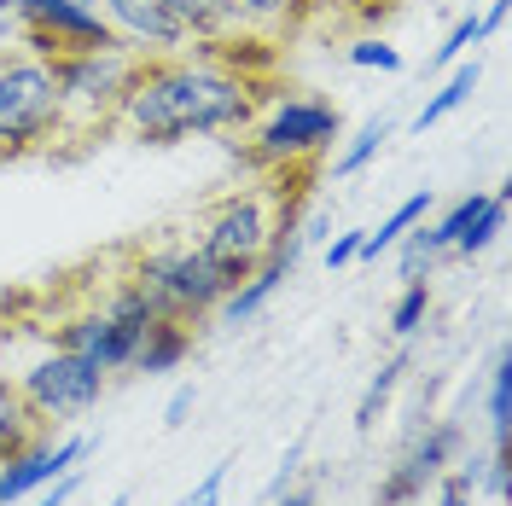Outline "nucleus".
I'll list each match as a JSON object with an SVG mask.
<instances>
[{
	"mask_svg": "<svg viewBox=\"0 0 512 506\" xmlns=\"http://www.w3.org/2000/svg\"><path fill=\"white\" fill-rule=\"evenodd\" d=\"M268 239H274V210H268V198L262 192H227L222 204L204 216L198 227V251L210 256V262H222L233 280H245L256 262L268 256Z\"/></svg>",
	"mask_w": 512,
	"mask_h": 506,
	"instance_id": "8",
	"label": "nucleus"
},
{
	"mask_svg": "<svg viewBox=\"0 0 512 506\" xmlns=\"http://www.w3.org/2000/svg\"><path fill=\"white\" fill-rule=\"evenodd\" d=\"M35 437H47V425L30 413V402L18 396V384L0 379V460H12V454L30 448Z\"/></svg>",
	"mask_w": 512,
	"mask_h": 506,
	"instance_id": "18",
	"label": "nucleus"
},
{
	"mask_svg": "<svg viewBox=\"0 0 512 506\" xmlns=\"http://www.w3.org/2000/svg\"><path fill=\"white\" fill-rule=\"evenodd\" d=\"M256 117V82L227 70L216 53L187 47L169 59H140L123 94L117 128L146 146H181L204 134H233Z\"/></svg>",
	"mask_w": 512,
	"mask_h": 506,
	"instance_id": "1",
	"label": "nucleus"
},
{
	"mask_svg": "<svg viewBox=\"0 0 512 506\" xmlns=\"http://www.w3.org/2000/svg\"><path fill=\"white\" fill-rule=\"evenodd\" d=\"M64 140L53 59L0 53V158H35Z\"/></svg>",
	"mask_w": 512,
	"mask_h": 506,
	"instance_id": "4",
	"label": "nucleus"
},
{
	"mask_svg": "<svg viewBox=\"0 0 512 506\" xmlns=\"http://www.w3.org/2000/svg\"><path fill=\"white\" fill-rule=\"evenodd\" d=\"M478 82H483V64H478V53H472V59H460V64H454V70L443 76V88H437V94H431L425 105H419L414 128L425 134V128H437L443 117H454V111H460L466 99L478 94Z\"/></svg>",
	"mask_w": 512,
	"mask_h": 506,
	"instance_id": "17",
	"label": "nucleus"
},
{
	"mask_svg": "<svg viewBox=\"0 0 512 506\" xmlns=\"http://www.w3.org/2000/svg\"><path fill=\"white\" fill-rule=\"evenodd\" d=\"M338 134H344V117L332 99L280 94L262 117L245 123V158L262 163V169H297V163L320 158Z\"/></svg>",
	"mask_w": 512,
	"mask_h": 506,
	"instance_id": "6",
	"label": "nucleus"
},
{
	"mask_svg": "<svg viewBox=\"0 0 512 506\" xmlns=\"http://www.w3.org/2000/svg\"><path fill=\"white\" fill-rule=\"evenodd\" d=\"M233 6V18H239V30H251V35H286L297 18H303V6L309 0H227Z\"/></svg>",
	"mask_w": 512,
	"mask_h": 506,
	"instance_id": "20",
	"label": "nucleus"
},
{
	"mask_svg": "<svg viewBox=\"0 0 512 506\" xmlns=\"http://www.w3.org/2000/svg\"><path fill=\"white\" fill-rule=\"evenodd\" d=\"M361 233H367V227L332 233V245H326V268H355V262H361Z\"/></svg>",
	"mask_w": 512,
	"mask_h": 506,
	"instance_id": "27",
	"label": "nucleus"
},
{
	"mask_svg": "<svg viewBox=\"0 0 512 506\" xmlns=\"http://www.w3.org/2000/svg\"><path fill=\"white\" fill-rule=\"evenodd\" d=\"M460 443H466L460 419H419L414 431H408L402 460L384 472L379 501H373V506H414V501H425V489H431L454 460H460Z\"/></svg>",
	"mask_w": 512,
	"mask_h": 506,
	"instance_id": "9",
	"label": "nucleus"
},
{
	"mask_svg": "<svg viewBox=\"0 0 512 506\" xmlns=\"http://www.w3.org/2000/svg\"><path fill=\"white\" fill-rule=\"evenodd\" d=\"M478 495H489V501H507L512 495V454H495V448H489L483 477H478Z\"/></svg>",
	"mask_w": 512,
	"mask_h": 506,
	"instance_id": "25",
	"label": "nucleus"
},
{
	"mask_svg": "<svg viewBox=\"0 0 512 506\" xmlns=\"http://www.w3.org/2000/svg\"><path fill=\"white\" fill-rule=\"evenodd\" d=\"M140 70V53H128L123 41L105 47H76L53 59V88H59V117L64 140H88L94 128H111L123 111V94Z\"/></svg>",
	"mask_w": 512,
	"mask_h": 506,
	"instance_id": "2",
	"label": "nucleus"
},
{
	"mask_svg": "<svg viewBox=\"0 0 512 506\" xmlns=\"http://www.w3.org/2000/svg\"><path fill=\"white\" fill-rule=\"evenodd\" d=\"M390 134H396V123H390V117H367V123H361V128L350 134V146L338 152V163H332V175H338V181H350V175H361V169H367V163H373V158L384 152V140H390Z\"/></svg>",
	"mask_w": 512,
	"mask_h": 506,
	"instance_id": "21",
	"label": "nucleus"
},
{
	"mask_svg": "<svg viewBox=\"0 0 512 506\" xmlns=\"http://www.w3.org/2000/svg\"><path fill=\"white\" fill-rule=\"evenodd\" d=\"M88 448L94 443L82 431H70V437H35L30 448H18L12 460H0V506L30 501L35 489H47L53 477H64L70 466H82Z\"/></svg>",
	"mask_w": 512,
	"mask_h": 506,
	"instance_id": "10",
	"label": "nucleus"
},
{
	"mask_svg": "<svg viewBox=\"0 0 512 506\" xmlns=\"http://www.w3.org/2000/svg\"><path fill=\"white\" fill-rule=\"evenodd\" d=\"M402 373H408V349H396L390 361H379V373L367 379V390H361V402H355V431L367 437L373 425H379V413L390 408V396H396V384H402Z\"/></svg>",
	"mask_w": 512,
	"mask_h": 506,
	"instance_id": "19",
	"label": "nucleus"
},
{
	"mask_svg": "<svg viewBox=\"0 0 512 506\" xmlns=\"http://www.w3.org/2000/svg\"><path fill=\"white\" fill-rule=\"evenodd\" d=\"M431 315V280H408L396 291V303H390V320H384V332L396 338V344H408L419 326Z\"/></svg>",
	"mask_w": 512,
	"mask_h": 506,
	"instance_id": "22",
	"label": "nucleus"
},
{
	"mask_svg": "<svg viewBox=\"0 0 512 506\" xmlns=\"http://www.w3.org/2000/svg\"><path fill=\"white\" fill-rule=\"evenodd\" d=\"M478 24H483V35H495L501 24H507V0H489V6L478 12Z\"/></svg>",
	"mask_w": 512,
	"mask_h": 506,
	"instance_id": "33",
	"label": "nucleus"
},
{
	"mask_svg": "<svg viewBox=\"0 0 512 506\" xmlns=\"http://www.w3.org/2000/svg\"><path fill=\"white\" fill-rule=\"evenodd\" d=\"M163 12L181 24L192 47H222V41L239 35V18H233L227 0H163Z\"/></svg>",
	"mask_w": 512,
	"mask_h": 506,
	"instance_id": "15",
	"label": "nucleus"
},
{
	"mask_svg": "<svg viewBox=\"0 0 512 506\" xmlns=\"http://www.w3.org/2000/svg\"><path fill=\"white\" fill-rule=\"evenodd\" d=\"M303 448H309V437H297V443H291L286 454H280V472L268 477V489H262V501H274V495H280L286 483H297V477H303Z\"/></svg>",
	"mask_w": 512,
	"mask_h": 506,
	"instance_id": "26",
	"label": "nucleus"
},
{
	"mask_svg": "<svg viewBox=\"0 0 512 506\" xmlns=\"http://www.w3.org/2000/svg\"><path fill=\"white\" fill-rule=\"evenodd\" d=\"M483 419H489V448L512 454V349H489V373H483Z\"/></svg>",
	"mask_w": 512,
	"mask_h": 506,
	"instance_id": "14",
	"label": "nucleus"
},
{
	"mask_svg": "<svg viewBox=\"0 0 512 506\" xmlns=\"http://www.w3.org/2000/svg\"><path fill=\"white\" fill-rule=\"evenodd\" d=\"M152 320H158V309L146 303V291L134 280H117L99 303L53 320V344L70 349V355H88L99 373H128L134 344H140V332H146Z\"/></svg>",
	"mask_w": 512,
	"mask_h": 506,
	"instance_id": "5",
	"label": "nucleus"
},
{
	"mask_svg": "<svg viewBox=\"0 0 512 506\" xmlns=\"http://www.w3.org/2000/svg\"><path fill=\"white\" fill-rule=\"evenodd\" d=\"M94 12L111 24V35L123 41L128 53L140 59H169V53H187L192 41L181 35V24L163 12V0H94Z\"/></svg>",
	"mask_w": 512,
	"mask_h": 506,
	"instance_id": "11",
	"label": "nucleus"
},
{
	"mask_svg": "<svg viewBox=\"0 0 512 506\" xmlns=\"http://www.w3.org/2000/svg\"><path fill=\"white\" fill-rule=\"evenodd\" d=\"M227 466H233V460H222V466H210V472H204V483H198V489H192L187 501L181 506H222V489H227Z\"/></svg>",
	"mask_w": 512,
	"mask_h": 506,
	"instance_id": "30",
	"label": "nucleus"
},
{
	"mask_svg": "<svg viewBox=\"0 0 512 506\" xmlns=\"http://www.w3.org/2000/svg\"><path fill=\"white\" fill-rule=\"evenodd\" d=\"M431 210H437V192H431V187L408 192V198H402V204H396L379 227H367V233H361V262H379L384 251H396V239H402L408 227H419Z\"/></svg>",
	"mask_w": 512,
	"mask_h": 506,
	"instance_id": "16",
	"label": "nucleus"
},
{
	"mask_svg": "<svg viewBox=\"0 0 512 506\" xmlns=\"http://www.w3.org/2000/svg\"><path fill=\"white\" fill-rule=\"evenodd\" d=\"M297 256H303L297 245H268V256H262L251 274H245V280L216 303V320H222V326H251V320L274 303V291L297 274Z\"/></svg>",
	"mask_w": 512,
	"mask_h": 506,
	"instance_id": "12",
	"label": "nucleus"
},
{
	"mask_svg": "<svg viewBox=\"0 0 512 506\" xmlns=\"http://www.w3.org/2000/svg\"><path fill=\"white\" fill-rule=\"evenodd\" d=\"M76 489H82V472L70 466V472H64V477H53L47 489H35V495H30V506H70V495H76Z\"/></svg>",
	"mask_w": 512,
	"mask_h": 506,
	"instance_id": "28",
	"label": "nucleus"
},
{
	"mask_svg": "<svg viewBox=\"0 0 512 506\" xmlns=\"http://www.w3.org/2000/svg\"><path fill=\"white\" fill-rule=\"evenodd\" d=\"M187 355H192V326L158 315L146 332H140L128 373H146V379H158V373H181V367H187Z\"/></svg>",
	"mask_w": 512,
	"mask_h": 506,
	"instance_id": "13",
	"label": "nucleus"
},
{
	"mask_svg": "<svg viewBox=\"0 0 512 506\" xmlns=\"http://www.w3.org/2000/svg\"><path fill=\"white\" fill-rule=\"evenodd\" d=\"M268 506H320V477H297V483H286Z\"/></svg>",
	"mask_w": 512,
	"mask_h": 506,
	"instance_id": "31",
	"label": "nucleus"
},
{
	"mask_svg": "<svg viewBox=\"0 0 512 506\" xmlns=\"http://www.w3.org/2000/svg\"><path fill=\"white\" fill-rule=\"evenodd\" d=\"M192 408H198V384H175V396L163 402V425H169V431H181V425L192 419Z\"/></svg>",
	"mask_w": 512,
	"mask_h": 506,
	"instance_id": "29",
	"label": "nucleus"
},
{
	"mask_svg": "<svg viewBox=\"0 0 512 506\" xmlns=\"http://www.w3.org/2000/svg\"><path fill=\"white\" fill-rule=\"evenodd\" d=\"M12 384H18V396L30 402V413L41 425H70V419H82V413L99 408L111 373H99L88 355H70V349L53 344L47 355H35Z\"/></svg>",
	"mask_w": 512,
	"mask_h": 506,
	"instance_id": "7",
	"label": "nucleus"
},
{
	"mask_svg": "<svg viewBox=\"0 0 512 506\" xmlns=\"http://www.w3.org/2000/svg\"><path fill=\"white\" fill-rule=\"evenodd\" d=\"M350 64L355 70H402V53H396L390 41H379V35H367V41L350 47Z\"/></svg>",
	"mask_w": 512,
	"mask_h": 506,
	"instance_id": "24",
	"label": "nucleus"
},
{
	"mask_svg": "<svg viewBox=\"0 0 512 506\" xmlns=\"http://www.w3.org/2000/svg\"><path fill=\"white\" fill-rule=\"evenodd\" d=\"M128 280L146 291V303H152L163 320H181V326L210 320L216 303L239 285L222 262H210L198 245H158V251H140L134 268H128Z\"/></svg>",
	"mask_w": 512,
	"mask_h": 506,
	"instance_id": "3",
	"label": "nucleus"
},
{
	"mask_svg": "<svg viewBox=\"0 0 512 506\" xmlns=\"http://www.w3.org/2000/svg\"><path fill=\"white\" fill-rule=\"evenodd\" d=\"M18 41H24V24L6 12V0H0V53H18Z\"/></svg>",
	"mask_w": 512,
	"mask_h": 506,
	"instance_id": "32",
	"label": "nucleus"
},
{
	"mask_svg": "<svg viewBox=\"0 0 512 506\" xmlns=\"http://www.w3.org/2000/svg\"><path fill=\"white\" fill-rule=\"evenodd\" d=\"M478 41H489V35H483L478 12H472V18H460V24H454V30L443 35V47L431 53V64H437V70H448V64H460V59H466V53H472Z\"/></svg>",
	"mask_w": 512,
	"mask_h": 506,
	"instance_id": "23",
	"label": "nucleus"
}]
</instances>
